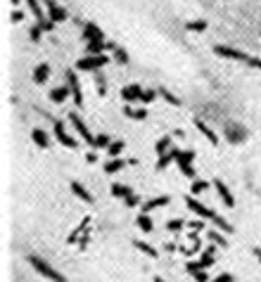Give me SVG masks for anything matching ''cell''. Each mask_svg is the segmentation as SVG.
Listing matches in <instances>:
<instances>
[{
	"label": "cell",
	"mask_w": 261,
	"mask_h": 282,
	"mask_svg": "<svg viewBox=\"0 0 261 282\" xmlns=\"http://www.w3.org/2000/svg\"><path fill=\"white\" fill-rule=\"evenodd\" d=\"M124 166H126L124 159H112V161H107V164H105V171L112 176V173H119V171H121Z\"/></svg>",
	"instance_id": "4316f807"
},
{
	"label": "cell",
	"mask_w": 261,
	"mask_h": 282,
	"mask_svg": "<svg viewBox=\"0 0 261 282\" xmlns=\"http://www.w3.org/2000/svg\"><path fill=\"white\" fill-rule=\"evenodd\" d=\"M195 126H197V128H199V133L204 135V138H207V140H209V142H212V145H216V142H218V135L214 133V130L209 128V126H207L204 121H199V119H195Z\"/></svg>",
	"instance_id": "2e32d148"
},
{
	"label": "cell",
	"mask_w": 261,
	"mask_h": 282,
	"mask_svg": "<svg viewBox=\"0 0 261 282\" xmlns=\"http://www.w3.org/2000/svg\"><path fill=\"white\" fill-rule=\"evenodd\" d=\"M50 79V64H38L36 69H33V83H38V86H43L45 81Z\"/></svg>",
	"instance_id": "5bb4252c"
},
{
	"label": "cell",
	"mask_w": 261,
	"mask_h": 282,
	"mask_svg": "<svg viewBox=\"0 0 261 282\" xmlns=\"http://www.w3.org/2000/svg\"><path fill=\"white\" fill-rule=\"evenodd\" d=\"M180 171L185 173L188 178H195V168H193V166H188V168H180Z\"/></svg>",
	"instance_id": "7dc6e473"
},
{
	"label": "cell",
	"mask_w": 261,
	"mask_h": 282,
	"mask_svg": "<svg viewBox=\"0 0 261 282\" xmlns=\"http://www.w3.org/2000/svg\"><path fill=\"white\" fill-rule=\"evenodd\" d=\"M155 98H157V90H143V95H140V102H143V104H150Z\"/></svg>",
	"instance_id": "74e56055"
},
{
	"label": "cell",
	"mask_w": 261,
	"mask_h": 282,
	"mask_svg": "<svg viewBox=\"0 0 261 282\" xmlns=\"http://www.w3.org/2000/svg\"><path fill=\"white\" fill-rule=\"evenodd\" d=\"M214 187H216L218 197H221V202H223L226 206H228V209H233V206H235V199H233V192L228 190V185H226L223 180H214Z\"/></svg>",
	"instance_id": "9c48e42d"
},
{
	"label": "cell",
	"mask_w": 261,
	"mask_h": 282,
	"mask_svg": "<svg viewBox=\"0 0 261 282\" xmlns=\"http://www.w3.org/2000/svg\"><path fill=\"white\" fill-rule=\"evenodd\" d=\"M133 245H136V249H140L143 254H147L150 258H155V256H157V249H155L152 245H147V242H140V239H136Z\"/></svg>",
	"instance_id": "83f0119b"
},
{
	"label": "cell",
	"mask_w": 261,
	"mask_h": 282,
	"mask_svg": "<svg viewBox=\"0 0 261 282\" xmlns=\"http://www.w3.org/2000/svg\"><path fill=\"white\" fill-rule=\"evenodd\" d=\"M55 135H57V140H60V145H64V147H69V149H76L79 147V142L71 138V135L64 130V123L62 121H55Z\"/></svg>",
	"instance_id": "277c9868"
},
{
	"label": "cell",
	"mask_w": 261,
	"mask_h": 282,
	"mask_svg": "<svg viewBox=\"0 0 261 282\" xmlns=\"http://www.w3.org/2000/svg\"><path fill=\"white\" fill-rule=\"evenodd\" d=\"M226 138H228V142H233V145H240V142L247 140V128H245L243 123H226Z\"/></svg>",
	"instance_id": "3957f363"
},
{
	"label": "cell",
	"mask_w": 261,
	"mask_h": 282,
	"mask_svg": "<svg viewBox=\"0 0 261 282\" xmlns=\"http://www.w3.org/2000/svg\"><path fill=\"white\" fill-rule=\"evenodd\" d=\"M22 19H24V12H12V22H22Z\"/></svg>",
	"instance_id": "f907efd6"
},
{
	"label": "cell",
	"mask_w": 261,
	"mask_h": 282,
	"mask_svg": "<svg viewBox=\"0 0 261 282\" xmlns=\"http://www.w3.org/2000/svg\"><path fill=\"white\" fill-rule=\"evenodd\" d=\"M48 12H50V19H52V22H64V19L69 17L67 14V10H64L62 5H57V3H52V0H48Z\"/></svg>",
	"instance_id": "7c38bea8"
},
{
	"label": "cell",
	"mask_w": 261,
	"mask_h": 282,
	"mask_svg": "<svg viewBox=\"0 0 261 282\" xmlns=\"http://www.w3.org/2000/svg\"><path fill=\"white\" fill-rule=\"evenodd\" d=\"M83 41L86 43H95V41H105V33L98 24H86L83 26Z\"/></svg>",
	"instance_id": "30bf717a"
},
{
	"label": "cell",
	"mask_w": 261,
	"mask_h": 282,
	"mask_svg": "<svg viewBox=\"0 0 261 282\" xmlns=\"http://www.w3.org/2000/svg\"><path fill=\"white\" fill-rule=\"evenodd\" d=\"M145 88L140 86V83H130V86H126L124 90H121V98H124V102H140V95H143Z\"/></svg>",
	"instance_id": "ba28073f"
},
{
	"label": "cell",
	"mask_w": 261,
	"mask_h": 282,
	"mask_svg": "<svg viewBox=\"0 0 261 282\" xmlns=\"http://www.w3.org/2000/svg\"><path fill=\"white\" fill-rule=\"evenodd\" d=\"M124 114L128 119H136V121H143V119H147V111L140 107V109H136V107H130V104H126L124 107Z\"/></svg>",
	"instance_id": "44dd1931"
},
{
	"label": "cell",
	"mask_w": 261,
	"mask_h": 282,
	"mask_svg": "<svg viewBox=\"0 0 261 282\" xmlns=\"http://www.w3.org/2000/svg\"><path fill=\"white\" fill-rule=\"evenodd\" d=\"M98 92H100V95H105V92H107V86H105V81H98Z\"/></svg>",
	"instance_id": "681fc988"
},
{
	"label": "cell",
	"mask_w": 261,
	"mask_h": 282,
	"mask_svg": "<svg viewBox=\"0 0 261 282\" xmlns=\"http://www.w3.org/2000/svg\"><path fill=\"white\" fill-rule=\"evenodd\" d=\"M190 190H193V195H197V192H204L207 190V183H204V180H193Z\"/></svg>",
	"instance_id": "ab89813d"
},
{
	"label": "cell",
	"mask_w": 261,
	"mask_h": 282,
	"mask_svg": "<svg viewBox=\"0 0 261 282\" xmlns=\"http://www.w3.org/2000/svg\"><path fill=\"white\" fill-rule=\"evenodd\" d=\"M29 264L33 266V270H36L38 275H43V277H48V280H52V282H67V277L64 275H60L55 268L50 264H45L41 256H29Z\"/></svg>",
	"instance_id": "6da1fadb"
},
{
	"label": "cell",
	"mask_w": 261,
	"mask_h": 282,
	"mask_svg": "<svg viewBox=\"0 0 261 282\" xmlns=\"http://www.w3.org/2000/svg\"><path fill=\"white\" fill-rule=\"evenodd\" d=\"M247 64H249V67H254V69H261V60H259V57H249Z\"/></svg>",
	"instance_id": "f6af8a7d"
},
{
	"label": "cell",
	"mask_w": 261,
	"mask_h": 282,
	"mask_svg": "<svg viewBox=\"0 0 261 282\" xmlns=\"http://www.w3.org/2000/svg\"><path fill=\"white\" fill-rule=\"evenodd\" d=\"M69 92H71V88L64 83V86H57V88H52L50 90V102H55V104H60V102H64V100L69 98Z\"/></svg>",
	"instance_id": "4fadbf2b"
},
{
	"label": "cell",
	"mask_w": 261,
	"mask_h": 282,
	"mask_svg": "<svg viewBox=\"0 0 261 282\" xmlns=\"http://www.w3.org/2000/svg\"><path fill=\"white\" fill-rule=\"evenodd\" d=\"M212 221H214V225L218 228V230H223V233H230V230H233V228H230V223L226 221L223 216H218V214H214L212 216Z\"/></svg>",
	"instance_id": "4dcf8cb0"
},
{
	"label": "cell",
	"mask_w": 261,
	"mask_h": 282,
	"mask_svg": "<svg viewBox=\"0 0 261 282\" xmlns=\"http://www.w3.org/2000/svg\"><path fill=\"white\" fill-rule=\"evenodd\" d=\"M26 5H29V10L33 12V17H36L38 22H43V7L38 5V0H26Z\"/></svg>",
	"instance_id": "1f68e13d"
},
{
	"label": "cell",
	"mask_w": 261,
	"mask_h": 282,
	"mask_svg": "<svg viewBox=\"0 0 261 282\" xmlns=\"http://www.w3.org/2000/svg\"><path fill=\"white\" fill-rule=\"evenodd\" d=\"M38 24H41V29H43V31H52V29H55V22H52V19H48V22L43 19V22H38Z\"/></svg>",
	"instance_id": "7bdbcfd3"
},
{
	"label": "cell",
	"mask_w": 261,
	"mask_h": 282,
	"mask_svg": "<svg viewBox=\"0 0 261 282\" xmlns=\"http://www.w3.org/2000/svg\"><path fill=\"white\" fill-rule=\"evenodd\" d=\"M190 228L197 233V230H202V228H204V223H202V218H197V221H190Z\"/></svg>",
	"instance_id": "bcb514c9"
},
{
	"label": "cell",
	"mask_w": 261,
	"mask_h": 282,
	"mask_svg": "<svg viewBox=\"0 0 261 282\" xmlns=\"http://www.w3.org/2000/svg\"><path fill=\"white\" fill-rule=\"evenodd\" d=\"M254 254H256V256H259V261H261V249H256V252H254Z\"/></svg>",
	"instance_id": "f5cc1de1"
},
{
	"label": "cell",
	"mask_w": 261,
	"mask_h": 282,
	"mask_svg": "<svg viewBox=\"0 0 261 282\" xmlns=\"http://www.w3.org/2000/svg\"><path fill=\"white\" fill-rule=\"evenodd\" d=\"M41 33H43V29H41V24L31 26V31H29V36H31V41H33V43H38V41H41Z\"/></svg>",
	"instance_id": "f35d334b"
},
{
	"label": "cell",
	"mask_w": 261,
	"mask_h": 282,
	"mask_svg": "<svg viewBox=\"0 0 261 282\" xmlns=\"http://www.w3.org/2000/svg\"><path fill=\"white\" fill-rule=\"evenodd\" d=\"M107 62H109L107 55H86L76 62V71H95V69L105 67Z\"/></svg>",
	"instance_id": "7a4b0ae2"
},
{
	"label": "cell",
	"mask_w": 261,
	"mask_h": 282,
	"mask_svg": "<svg viewBox=\"0 0 261 282\" xmlns=\"http://www.w3.org/2000/svg\"><path fill=\"white\" fill-rule=\"evenodd\" d=\"M166 228L171 233H180V230H183V221H180V218H171V221L166 223Z\"/></svg>",
	"instance_id": "8d00e7d4"
},
{
	"label": "cell",
	"mask_w": 261,
	"mask_h": 282,
	"mask_svg": "<svg viewBox=\"0 0 261 282\" xmlns=\"http://www.w3.org/2000/svg\"><path fill=\"white\" fill-rule=\"evenodd\" d=\"M159 95H162V98L166 100V102L171 104V107H180V100L176 98V95H171V92H169L166 88H162V90H159Z\"/></svg>",
	"instance_id": "836d02e7"
},
{
	"label": "cell",
	"mask_w": 261,
	"mask_h": 282,
	"mask_svg": "<svg viewBox=\"0 0 261 282\" xmlns=\"http://www.w3.org/2000/svg\"><path fill=\"white\" fill-rule=\"evenodd\" d=\"M176 161H178V168H188V166H193V161H195V152L193 149H178Z\"/></svg>",
	"instance_id": "9a60e30c"
},
{
	"label": "cell",
	"mask_w": 261,
	"mask_h": 282,
	"mask_svg": "<svg viewBox=\"0 0 261 282\" xmlns=\"http://www.w3.org/2000/svg\"><path fill=\"white\" fill-rule=\"evenodd\" d=\"M114 60H117L119 64H128V52H126L124 48H119V45H117V50H114Z\"/></svg>",
	"instance_id": "d590c367"
},
{
	"label": "cell",
	"mask_w": 261,
	"mask_h": 282,
	"mask_svg": "<svg viewBox=\"0 0 261 282\" xmlns=\"http://www.w3.org/2000/svg\"><path fill=\"white\" fill-rule=\"evenodd\" d=\"M169 204V197L166 195H162V197H155V199H150V202H145V214H150L152 209H159V206H166Z\"/></svg>",
	"instance_id": "603a6c76"
},
{
	"label": "cell",
	"mask_w": 261,
	"mask_h": 282,
	"mask_svg": "<svg viewBox=\"0 0 261 282\" xmlns=\"http://www.w3.org/2000/svg\"><path fill=\"white\" fill-rule=\"evenodd\" d=\"M209 239H212L216 247H228V239H226L223 235L218 233V230H212V233H209Z\"/></svg>",
	"instance_id": "d6a6232c"
},
{
	"label": "cell",
	"mask_w": 261,
	"mask_h": 282,
	"mask_svg": "<svg viewBox=\"0 0 261 282\" xmlns=\"http://www.w3.org/2000/svg\"><path fill=\"white\" fill-rule=\"evenodd\" d=\"M214 261H216V247H209V249H204V252H202L199 264H202V268H209Z\"/></svg>",
	"instance_id": "7402d4cb"
},
{
	"label": "cell",
	"mask_w": 261,
	"mask_h": 282,
	"mask_svg": "<svg viewBox=\"0 0 261 282\" xmlns=\"http://www.w3.org/2000/svg\"><path fill=\"white\" fill-rule=\"evenodd\" d=\"M155 149H157V154H159V157H162V154H166V152H171V138H169V135L159 138V140H157V145H155Z\"/></svg>",
	"instance_id": "d4e9b609"
},
{
	"label": "cell",
	"mask_w": 261,
	"mask_h": 282,
	"mask_svg": "<svg viewBox=\"0 0 261 282\" xmlns=\"http://www.w3.org/2000/svg\"><path fill=\"white\" fill-rule=\"evenodd\" d=\"M109 145H112V138L109 135H95V140H93V147L95 149H109Z\"/></svg>",
	"instance_id": "484cf974"
},
{
	"label": "cell",
	"mask_w": 261,
	"mask_h": 282,
	"mask_svg": "<svg viewBox=\"0 0 261 282\" xmlns=\"http://www.w3.org/2000/svg\"><path fill=\"white\" fill-rule=\"evenodd\" d=\"M112 195L117 197V199H128L130 195H133V190H130L128 185H121V183H114L112 185Z\"/></svg>",
	"instance_id": "ffe728a7"
},
{
	"label": "cell",
	"mask_w": 261,
	"mask_h": 282,
	"mask_svg": "<svg viewBox=\"0 0 261 282\" xmlns=\"http://www.w3.org/2000/svg\"><path fill=\"white\" fill-rule=\"evenodd\" d=\"M31 140L36 142L38 147H48L50 145V138H48V133H45L43 128H33L31 130Z\"/></svg>",
	"instance_id": "e0dca14e"
},
{
	"label": "cell",
	"mask_w": 261,
	"mask_h": 282,
	"mask_svg": "<svg viewBox=\"0 0 261 282\" xmlns=\"http://www.w3.org/2000/svg\"><path fill=\"white\" fill-rule=\"evenodd\" d=\"M124 147H126V142L124 140H112V145H109V157H114V159H119V154L124 152Z\"/></svg>",
	"instance_id": "f1b7e54d"
},
{
	"label": "cell",
	"mask_w": 261,
	"mask_h": 282,
	"mask_svg": "<svg viewBox=\"0 0 261 282\" xmlns=\"http://www.w3.org/2000/svg\"><path fill=\"white\" fill-rule=\"evenodd\" d=\"M86 161H88V164H95V161H98V154H95V152L86 154Z\"/></svg>",
	"instance_id": "c3c4849f"
},
{
	"label": "cell",
	"mask_w": 261,
	"mask_h": 282,
	"mask_svg": "<svg viewBox=\"0 0 261 282\" xmlns=\"http://www.w3.org/2000/svg\"><path fill=\"white\" fill-rule=\"evenodd\" d=\"M185 29L188 31H204L207 29V22H204V19H195V22H188Z\"/></svg>",
	"instance_id": "e575fe53"
},
{
	"label": "cell",
	"mask_w": 261,
	"mask_h": 282,
	"mask_svg": "<svg viewBox=\"0 0 261 282\" xmlns=\"http://www.w3.org/2000/svg\"><path fill=\"white\" fill-rule=\"evenodd\" d=\"M188 270H190V275L195 277L199 270H204V268H202V264H199V261H197V264H195V261H190V264H188Z\"/></svg>",
	"instance_id": "60d3db41"
},
{
	"label": "cell",
	"mask_w": 261,
	"mask_h": 282,
	"mask_svg": "<svg viewBox=\"0 0 261 282\" xmlns=\"http://www.w3.org/2000/svg\"><path fill=\"white\" fill-rule=\"evenodd\" d=\"M176 154H178V149H176V147L171 149V152L162 154V157H159V161H157V168H159V171H164V168H166L171 161H176Z\"/></svg>",
	"instance_id": "cb8c5ba5"
},
{
	"label": "cell",
	"mask_w": 261,
	"mask_h": 282,
	"mask_svg": "<svg viewBox=\"0 0 261 282\" xmlns=\"http://www.w3.org/2000/svg\"><path fill=\"white\" fill-rule=\"evenodd\" d=\"M67 86L71 88V95H74V104L76 107H81L83 104V92H81V83H79V79H76V71H67Z\"/></svg>",
	"instance_id": "8992f818"
},
{
	"label": "cell",
	"mask_w": 261,
	"mask_h": 282,
	"mask_svg": "<svg viewBox=\"0 0 261 282\" xmlns=\"http://www.w3.org/2000/svg\"><path fill=\"white\" fill-rule=\"evenodd\" d=\"M136 225L140 228L143 233H152V230H155V223H152V218H150V216L145 214V211H143V214H140V216H138V218H136Z\"/></svg>",
	"instance_id": "d6986e66"
},
{
	"label": "cell",
	"mask_w": 261,
	"mask_h": 282,
	"mask_svg": "<svg viewBox=\"0 0 261 282\" xmlns=\"http://www.w3.org/2000/svg\"><path fill=\"white\" fill-rule=\"evenodd\" d=\"M185 204H188V209H190L193 214H197V216H202V218H209V221H212L214 211H212V209H207L202 202H197L195 197H185Z\"/></svg>",
	"instance_id": "52a82bcc"
},
{
	"label": "cell",
	"mask_w": 261,
	"mask_h": 282,
	"mask_svg": "<svg viewBox=\"0 0 261 282\" xmlns=\"http://www.w3.org/2000/svg\"><path fill=\"white\" fill-rule=\"evenodd\" d=\"M214 52H216V55H221V57H228V60H237V62H247L249 60L243 50L228 48V45H216V48H214Z\"/></svg>",
	"instance_id": "5b68a950"
},
{
	"label": "cell",
	"mask_w": 261,
	"mask_h": 282,
	"mask_svg": "<svg viewBox=\"0 0 261 282\" xmlns=\"http://www.w3.org/2000/svg\"><path fill=\"white\" fill-rule=\"evenodd\" d=\"M88 225H90V218H83V223H81V225H79V228H76V230H74V233L69 235V239H67L69 245H74L76 239L81 237V233H83V228H88ZM86 233H88V230H86Z\"/></svg>",
	"instance_id": "f546056e"
},
{
	"label": "cell",
	"mask_w": 261,
	"mask_h": 282,
	"mask_svg": "<svg viewBox=\"0 0 261 282\" xmlns=\"http://www.w3.org/2000/svg\"><path fill=\"white\" fill-rule=\"evenodd\" d=\"M126 204H128V206H138V204H140V197H138L136 192H133V195H130L128 199H126Z\"/></svg>",
	"instance_id": "ee69618b"
},
{
	"label": "cell",
	"mask_w": 261,
	"mask_h": 282,
	"mask_svg": "<svg viewBox=\"0 0 261 282\" xmlns=\"http://www.w3.org/2000/svg\"><path fill=\"white\" fill-rule=\"evenodd\" d=\"M71 192H74V195L79 197V199H83V202H88V204L93 202V195H90V192H88L81 183H76V180H74V183H71Z\"/></svg>",
	"instance_id": "ac0fdd59"
},
{
	"label": "cell",
	"mask_w": 261,
	"mask_h": 282,
	"mask_svg": "<svg viewBox=\"0 0 261 282\" xmlns=\"http://www.w3.org/2000/svg\"><path fill=\"white\" fill-rule=\"evenodd\" d=\"M69 119H71V123H74V126H76V130H79V133L83 135V142H88V145H93L95 135L90 133V130H88V126H86V123H83L81 119L76 117V114H71V117H69Z\"/></svg>",
	"instance_id": "8fae6325"
},
{
	"label": "cell",
	"mask_w": 261,
	"mask_h": 282,
	"mask_svg": "<svg viewBox=\"0 0 261 282\" xmlns=\"http://www.w3.org/2000/svg\"><path fill=\"white\" fill-rule=\"evenodd\" d=\"M212 282H235V277L230 275V273H221V275H216Z\"/></svg>",
	"instance_id": "b9f144b4"
},
{
	"label": "cell",
	"mask_w": 261,
	"mask_h": 282,
	"mask_svg": "<svg viewBox=\"0 0 261 282\" xmlns=\"http://www.w3.org/2000/svg\"><path fill=\"white\" fill-rule=\"evenodd\" d=\"M155 282H166V280H164V277H159V275H157V277H155Z\"/></svg>",
	"instance_id": "816d5d0a"
}]
</instances>
